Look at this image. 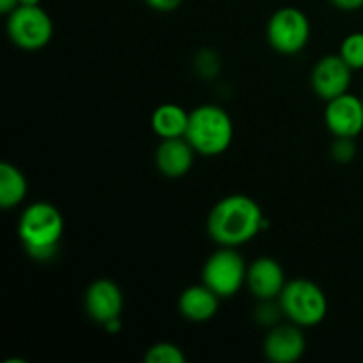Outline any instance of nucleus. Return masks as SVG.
<instances>
[{
  "mask_svg": "<svg viewBox=\"0 0 363 363\" xmlns=\"http://www.w3.org/2000/svg\"><path fill=\"white\" fill-rule=\"evenodd\" d=\"M264 225L261 206L243 194L223 197L208 216V234L220 247H241L254 240Z\"/></svg>",
  "mask_w": 363,
  "mask_h": 363,
  "instance_id": "obj_1",
  "label": "nucleus"
},
{
  "mask_svg": "<svg viewBox=\"0 0 363 363\" xmlns=\"http://www.w3.org/2000/svg\"><path fill=\"white\" fill-rule=\"evenodd\" d=\"M64 218L50 202H34L23 209L18 222V236L32 259L48 261L59 250Z\"/></svg>",
  "mask_w": 363,
  "mask_h": 363,
  "instance_id": "obj_2",
  "label": "nucleus"
},
{
  "mask_svg": "<svg viewBox=\"0 0 363 363\" xmlns=\"http://www.w3.org/2000/svg\"><path fill=\"white\" fill-rule=\"evenodd\" d=\"M186 140L202 156H218L229 149L234 137L233 119L218 105H201L190 112Z\"/></svg>",
  "mask_w": 363,
  "mask_h": 363,
  "instance_id": "obj_3",
  "label": "nucleus"
},
{
  "mask_svg": "<svg viewBox=\"0 0 363 363\" xmlns=\"http://www.w3.org/2000/svg\"><path fill=\"white\" fill-rule=\"evenodd\" d=\"M279 303L284 315L301 328L319 325L328 314L326 294L318 284L307 279L287 282L280 293Z\"/></svg>",
  "mask_w": 363,
  "mask_h": 363,
  "instance_id": "obj_4",
  "label": "nucleus"
},
{
  "mask_svg": "<svg viewBox=\"0 0 363 363\" xmlns=\"http://www.w3.org/2000/svg\"><path fill=\"white\" fill-rule=\"evenodd\" d=\"M247 262L236 248L222 247L206 261L202 280L220 298H230L247 284Z\"/></svg>",
  "mask_w": 363,
  "mask_h": 363,
  "instance_id": "obj_5",
  "label": "nucleus"
},
{
  "mask_svg": "<svg viewBox=\"0 0 363 363\" xmlns=\"http://www.w3.org/2000/svg\"><path fill=\"white\" fill-rule=\"evenodd\" d=\"M266 38L275 52L282 55H296L311 39V21L298 7H282L269 18Z\"/></svg>",
  "mask_w": 363,
  "mask_h": 363,
  "instance_id": "obj_6",
  "label": "nucleus"
},
{
  "mask_svg": "<svg viewBox=\"0 0 363 363\" xmlns=\"http://www.w3.org/2000/svg\"><path fill=\"white\" fill-rule=\"evenodd\" d=\"M7 16V35L18 48L34 52L45 48L52 39V18L41 6H18Z\"/></svg>",
  "mask_w": 363,
  "mask_h": 363,
  "instance_id": "obj_7",
  "label": "nucleus"
},
{
  "mask_svg": "<svg viewBox=\"0 0 363 363\" xmlns=\"http://www.w3.org/2000/svg\"><path fill=\"white\" fill-rule=\"evenodd\" d=\"M325 123L335 137H358L363 131V99L350 92L330 99L326 105Z\"/></svg>",
  "mask_w": 363,
  "mask_h": 363,
  "instance_id": "obj_8",
  "label": "nucleus"
},
{
  "mask_svg": "<svg viewBox=\"0 0 363 363\" xmlns=\"http://www.w3.org/2000/svg\"><path fill=\"white\" fill-rule=\"evenodd\" d=\"M353 69L340 55H326L319 60L312 71V89L325 101L346 94L351 84Z\"/></svg>",
  "mask_w": 363,
  "mask_h": 363,
  "instance_id": "obj_9",
  "label": "nucleus"
},
{
  "mask_svg": "<svg viewBox=\"0 0 363 363\" xmlns=\"http://www.w3.org/2000/svg\"><path fill=\"white\" fill-rule=\"evenodd\" d=\"M124 298L119 286L108 279H99L89 286L85 293V311L96 323L108 325L119 319Z\"/></svg>",
  "mask_w": 363,
  "mask_h": 363,
  "instance_id": "obj_10",
  "label": "nucleus"
},
{
  "mask_svg": "<svg viewBox=\"0 0 363 363\" xmlns=\"http://www.w3.org/2000/svg\"><path fill=\"white\" fill-rule=\"evenodd\" d=\"M307 340L301 333V326L279 325L266 335L264 354L273 363H294L303 357Z\"/></svg>",
  "mask_w": 363,
  "mask_h": 363,
  "instance_id": "obj_11",
  "label": "nucleus"
},
{
  "mask_svg": "<svg viewBox=\"0 0 363 363\" xmlns=\"http://www.w3.org/2000/svg\"><path fill=\"white\" fill-rule=\"evenodd\" d=\"M286 273L279 261L272 257H259L248 266L247 286L255 298L262 301L279 298L286 287Z\"/></svg>",
  "mask_w": 363,
  "mask_h": 363,
  "instance_id": "obj_12",
  "label": "nucleus"
},
{
  "mask_svg": "<svg viewBox=\"0 0 363 363\" xmlns=\"http://www.w3.org/2000/svg\"><path fill=\"white\" fill-rule=\"evenodd\" d=\"M195 149L186 137L163 138L156 149V167L163 176L176 179L190 172L194 165Z\"/></svg>",
  "mask_w": 363,
  "mask_h": 363,
  "instance_id": "obj_13",
  "label": "nucleus"
},
{
  "mask_svg": "<svg viewBox=\"0 0 363 363\" xmlns=\"http://www.w3.org/2000/svg\"><path fill=\"white\" fill-rule=\"evenodd\" d=\"M220 296L213 293L206 284L202 286H190L181 293L177 307L179 312L194 323H206L218 312Z\"/></svg>",
  "mask_w": 363,
  "mask_h": 363,
  "instance_id": "obj_14",
  "label": "nucleus"
},
{
  "mask_svg": "<svg viewBox=\"0 0 363 363\" xmlns=\"http://www.w3.org/2000/svg\"><path fill=\"white\" fill-rule=\"evenodd\" d=\"M188 123H190V112L176 103H165L160 105L152 112L151 126L152 131L160 138H179L186 135Z\"/></svg>",
  "mask_w": 363,
  "mask_h": 363,
  "instance_id": "obj_15",
  "label": "nucleus"
},
{
  "mask_svg": "<svg viewBox=\"0 0 363 363\" xmlns=\"http://www.w3.org/2000/svg\"><path fill=\"white\" fill-rule=\"evenodd\" d=\"M27 195V179L13 163H0V206L4 209L16 208Z\"/></svg>",
  "mask_w": 363,
  "mask_h": 363,
  "instance_id": "obj_16",
  "label": "nucleus"
},
{
  "mask_svg": "<svg viewBox=\"0 0 363 363\" xmlns=\"http://www.w3.org/2000/svg\"><path fill=\"white\" fill-rule=\"evenodd\" d=\"M339 55L353 71L363 69V32H353L340 45Z\"/></svg>",
  "mask_w": 363,
  "mask_h": 363,
  "instance_id": "obj_17",
  "label": "nucleus"
},
{
  "mask_svg": "<svg viewBox=\"0 0 363 363\" xmlns=\"http://www.w3.org/2000/svg\"><path fill=\"white\" fill-rule=\"evenodd\" d=\"M144 360L147 363H184L186 357H184L181 347H177L176 344L158 342L149 347Z\"/></svg>",
  "mask_w": 363,
  "mask_h": 363,
  "instance_id": "obj_18",
  "label": "nucleus"
},
{
  "mask_svg": "<svg viewBox=\"0 0 363 363\" xmlns=\"http://www.w3.org/2000/svg\"><path fill=\"white\" fill-rule=\"evenodd\" d=\"M333 152V158L337 160L339 163H347L351 158L354 156L357 152V147L353 144V138H342V137H337L335 144L332 147Z\"/></svg>",
  "mask_w": 363,
  "mask_h": 363,
  "instance_id": "obj_19",
  "label": "nucleus"
},
{
  "mask_svg": "<svg viewBox=\"0 0 363 363\" xmlns=\"http://www.w3.org/2000/svg\"><path fill=\"white\" fill-rule=\"evenodd\" d=\"M145 4L160 13H170V11H176L183 4V0H145Z\"/></svg>",
  "mask_w": 363,
  "mask_h": 363,
  "instance_id": "obj_20",
  "label": "nucleus"
},
{
  "mask_svg": "<svg viewBox=\"0 0 363 363\" xmlns=\"http://www.w3.org/2000/svg\"><path fill=\"white\" fill-rule=\"evenodd\" d=\"M340 11H358L363 7V0H330Z\"/></svg>",
  "mask_w": 363,
  "mask_h": 363,
  "instance_id": "obj_21",
  "label": "nucleus"
},
{
  "mask_svg": "<svg viewBox=\"0 0 363 363\" xmlns=\"http://www.w3.org/2000/svg\"><path fill=\"white\" fill-rule=\"evenodd\" d=\"M18 6H20V0H0V11L4 14H11Z\"/></svg>",
  "mask_w": 363,
  "mask_h": 363,
  "instance_id": "obj_22",
  "label": "nucleus"
},
{
  "mask_svg": "<svg viewBox=\"0 0 363 363\" xmlns=\"http://www.w3.org/2000/svg\"><path fill=\"white\" fill-rule=\"evenodd\" d=\"M41 0H20V6H39Z\"/></svg>",
  "mask_w": 363,
  "mask_h": 363,
  "instance_id": "obj_23",
  "label": "nucleus"
},
{
  "mask_svg": "<svg viewBox=\"0 0 363 363\" xmlns=\"http://www.w3.org/2000/svg\"><path fill=\"white\" fill-rule=\"evenodd\" d=\"M362 99H363V98H362Z\"/></svg>",
  "mask_w": 363,
  "mask_h": 363,
  "instance_id": "obj_24",
  "label": "nucleus"
}]
</instances>
